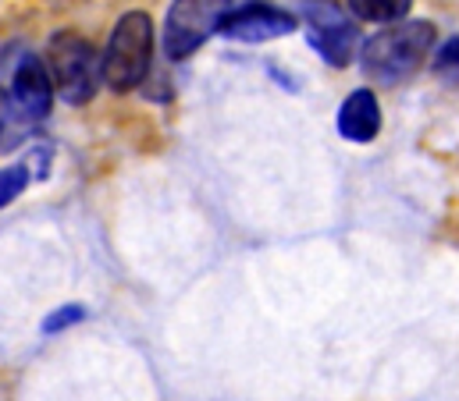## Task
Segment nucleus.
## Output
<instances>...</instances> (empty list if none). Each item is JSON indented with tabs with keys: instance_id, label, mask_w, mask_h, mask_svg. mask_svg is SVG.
I'll list each match as a JSON object with an SVG mask.
<instances>
[{
	"instance_id": "nucleus-1",
	"label": "nucleus",
	"mask_w": 459,
	"mask_h": 401,
	"mask_svg": "<svg viewBox=\"0 0 459 401\" xmlns=\"http://www.w3.org/2000/svg\"><path fill=\"white\" fill-rule=\"evenodd\" d=\"M435 25L431 21H392V29H381L363 43V72L367 79L381 86H399L410 75L424 68L435 47Z\"/></svg>"
},
{
	"instance_id": "nucleus-9",
	"label": "nucleus",
	"mask_w": 459,
	"mask_h": 401,
	"mask_svg": "<svg viewBox=\"0 0 459 401\" xmlns=\"http://www.w3.org/2000/svg\"><path fill=\"white\" fill-rule=\"evenodd\" d=\"M345 7H349L352 18H359V21L392 25V21H399V18L410 14L413 0H345Z\"/></svg>"
},
{
	"instance_id": "nucleus-13",
	"label": "nucleus",
	"mask_w": 459,
	"mask_h": 401,
	"mask_svg": "<svg viewBox=\"0 0 459 401\" xmlns=\"http://www.w3.org/2000/svg\"><path fill=\"white\" fill-rule=\"evenodd\" d=\"M4 124H7V97H4V90H0V132H4Z\"/></svg>"
},
{
	"instance_id": "nucleus-12",
	"label": "nucleus",
	"mask_w": 459,
	"mask_h": 401,
	"mask_svg": "<svg viewBox=\"0 0 459 401\" xmlns=\"http://www.w3.org/2000/svg\"><path fill=\"white\" fill-rule=\"evenodd\" d=\"M90 312H86V305H61V309H54L47 320H43V334H57V330H68V327H75V323H82Z\"/></svg>"
},
{
	"instance_id": "nucleus-2",
	"label": "nucleus",
	"mask_w": 459,
	"mask_h": 401,
	"mask_svg": "<svg viewBox=\"0 0 459 401\" xmlns=\"http://www.w3.org/2000/svg\"><path fill=\"white\" fill-rule=\"evenodd\" d=\"M47 72L54 82V93L68 107H86L100 90V54L97 47L75 32V29H61L50 36L47 43Z\"/></svg>"
},
{
	"instance_id": "nucleus-8",
	"label": "nucleus",
	"mask_w": 459,
	"mask_h": 401,
	"mask_svg": "<svg viewBox=\"0 0 459 401\" xmlns=\"http://www.w3.org/2000/svg\"><path fill=\"white\" fill-rule=\"evenodd\" d=\"M335 124H339V135L356 142V146L374 142L377 132H381V103L370 90H356L339 107V121Z\"/></svg>"
},
{
	"instance_id": "nucleus-5",
	"label": "nucleus",
	"mask_w": 459,
	"mask_h": 401,
	"mask_svg": "<svg viewBox=\"0 0 459 401\" xmlns=\"http://www.w3.org/2000/svg\"><path fill=\"white\" fill-rule=\"evenodd\" d=\"M303 14H307V39L310 47L332 64L345 68L356 50H359V29L352 25V18H345L339 0H303Z\"/></svg>"
},
{
	"instance_id": "nucleus-6",
	"label": "nucleus",
	"mask_w": 459,
	"mask_h": 401,
	"mask_svg": "<svg viewBox=\"0 0 459 401\" xmlns=\"http://www.w3.org/2000/svg\"><path fill=\"white\" fill-rule=\"evenodd\" d=\"M296 14L285 11V7H274V4H246V7H235L225 11V18L218 21V32L225 39L235 43H271V39H281L289 32H296Z\"/></svg>"
},
{
	"instance_id": "nucleus-11",
	"label": "nucleus",
	"mask_w": 459,
	"mask_h": 401,
	"mask_svg": "<svg viewBox=\"0 0 459 401\" xmlns=\"http://www.w3.org/2000/svg\"><path fill=\"white\" fill-rule=\"evenodd\" d=\"M435 75H438L446 86H456L459 90V36L449 39V43L438 50V57H435Z\"/></svg>"
},
{
	"instance_id": "nucleus-10",
	"label": "nucleus",
	"mask_w": 459,
	"mask_h": 401,
	"mask_svg": "<svg viewBox=\"0 0 459 401\" xmlns=\"http://www.w3.org/2000/svg\"><path fill=\"white\" fill-rule=\"evenodd\" d=\"M29 189V167H0V209Z\"/></svg>"
},
{
	"instance_id": "nucleus-4",
	"label": "nucleus",
	"mask_w": 459,
	"mask_h": 401,
	"mask_svg": "<svg viewBox=\"0 0 459 401\" xmlns=\"http://www.w3.org/2000/svg\"><path fill=\"white\" fill-rule=\"evenodd\" d=\"M231 0H171L168 14H164V57L168 61H186L193 57L214 32L218 21L225 18Z\"/></svg>"
},
{
	"instance_id": "nucleus-7",
	"label": "nucleus",
	"mask_w": 459,
	"mask_h": 401,
	"mask_svg": "<svg viewBox=\"0 0 459 401\" xmlns=\"http://www.w3.org/2000/svg\"><path fill=\"white\" fill-rule=\"evenodd\" d=\"M54 97L57 93H54L47 61L36 57V54H25L14 64V75H11V100L18 107V114L25 121H47L50 110H54Z\"/></svg>"
},
{
	"instance_id": "nucleus-3",
	"label": "nucleus",
	"mask_w": 459,
	"mask_h": 401,
	"mask_svg": "<svg viewBox=\"0 0 459 401\" xmlns=\"http://www.w3.org/2000/svg\"><path fill=\"white\" fill-rule=\"evenodd\" d=\"M150 57H153V21L146 11H125L115 21L108 47L100 54V72L104 82L115 93H128L143 86L150 75Z\"/></svg>"
}]
</instances>
